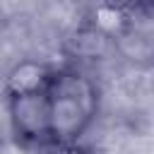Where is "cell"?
<instances>
[{"label": "cell", "mask_w": 154, "mask_h": 154, "mask_svg": "<svg viewBox=\"0 0 154 154\" xmlns=\"http://www.w3.org/2000/svg\"><path fill=\"white\" fill-rule=\"evenodd\" d=\"M55 67L48 63H41L36 58H24L19 63H14L10 67V72L5 75V99L12 96H24V94H38L46 91L51 84Z\"/></svg>", "instance_id": "277c9868"}, {"label": "cell", "mask_w": 154, "mask_h": 154, "mask_svg": "<svg viewBox=\"0 0 154 154\" xmlns=\"http://www.w3.org/2000/svg\"><path fill=\"white\" fill-rule=\"evenodd\" d=\"M48 154H94L91 147L77 142V144H58V147H51Z\"/></svg>", "instance_id": "8992f818"}, {"label": "cell", "mask_w": 154, "mask_h": 154, "mask_svg": "<svg viewBox=\"0 0 154 154\" xmlns=\"http://www.w3.org/2000/svg\"><path fill=\"white\" fill-rule=\"evenodd\" d=\"M0 154H31V147L14 137H2L0 140Z\"/></svg>", "instance_id": "5b68a950"}, {"label": "cell", "mask_w": 154, "mask_h": 154, "mask_svg": "<svg viewBox=\"0 0 154 154\" xmlns=\"http://www.w3.org/2000/svg\"><path fill=\"white\" fill-rule=\"evenodd\" d=\"M7 113L12 125V137L26 147H48L51 149V111L48 94H24L7 99Z\"/></svg>", "instance_id": "3957f363"}, {"label": "cell", "mask_w": 154, "mask_h": 154, "mask_svg": "<svg viewBox=\"0 0 154 154\" xmlns=\"http://www.w3.org/2000/svg\"><path fill=\"white\" fill-rule=\"evenodd\" d=\"M46 94L51 111V147L82 142L99 113L96 82L79 67L65 65L55 67Z\"/></svg>", "instance_id": "6da1fadb"}, {"label": "cell", "mask_w": 154, "mask_h": 154, "mask_svg": "<svg viewBox=\"0 0 154 154\" xmlns=\"http://www.w3.org/2000/svg\"><path fill=\"white\" fill-rule=\"evenodd\" d=\"M111 43L130 63H154V5L123 7V19Z\"/></svg>", "instance_id": "7a4b0ae2"}]
</instances>
